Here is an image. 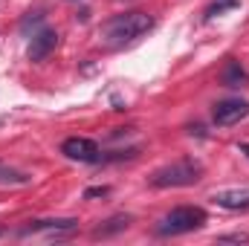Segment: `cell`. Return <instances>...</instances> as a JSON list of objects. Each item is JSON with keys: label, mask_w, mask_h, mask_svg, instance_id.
<instances>
[{"label": "cell", "mask_w": 249, "mask_h": 246, "mask_svg": "<svg viewBox=\"0 0 249 246\" xmlns=\"http://www.w3.org/2000/svg\"><path fill=\"white\" fill-rule=\"evenodd\" d=\"M203 177V165L194 162V159H177L160 171H154L151 185L157 188H183V185H194Z\"/></svg>", "instance_id": "obj_2"}, {"label": "cell", "mask_w": 249, "mask_h": 246, "mask_svg": "<svg viewBox=\"0 0 249 246\" xmlns=\"http://www.w3.org/2000/svg\"><path fill=\"white\" fill-rule=\"evenodd\" d=\"M249 116V102L247 99H223L214 105L212 110V119L217 127H229V124H238L241 119Z\"/></svg>", "instance_id": "obj_5"}, {"label": "cell", "mask_w": 249, "mask_h": 246, "mask_svg": "<svg viewBox=\"0 0 249 246\" xmlns=\"http://www.w3.org/2000/svg\"><path fill=\"white\" fill-rule=\"evenodd\" d=\"M58 47V32L55 29H41V32H35L32 35V44H29V50H26V55H29V61H44V58H50V53Z\"/></svg>", "instance_id": "obj_6"}, {"label": "cell", "mask_w": 249, "mask_h": 246, "mask_svg": "<svg viewBox=\"0 0 249 246\" xmlns=\"http://www.w3.org/2000/svg\"><path fill=\"white\" fill-rule=\"evenodd\" d=\"M238 151H241V154H247V157H249V145H247V142H241V145H238Z\"/></svg>", "instance_id": "obj_14"}, {"label": "cell", "mask_w": 249, "mask_h": 246, "mask_svg": "<svg viewBox=\"0 0 249 246\" xmlns=\"http://www.w3.org/2000/svg\"><path fill=\"white\" fill-rule=\"evenodd\" d=\"M105 194H110V188H107V185H96V188H87V191H84V200H93V197H105Z\"/></svg>", "instance_id": "obj_13"}, {"label": "cell", "mask_w": 249, "mask_h": 246, "mask_svg": "<svg viewBox=\"0 0 249 246\" xmlns=\"http://www.w3.org/2000/svg\"><path fill=\"white\" fill-rule=\"evenodd\" d=\"M226 9H238V0H217V3H212V6L206 9V18H214V15H220V12H226Z\"/></svg>", "instance_id": "obj_11"}, {"label": "cell", "mask_w": 249, "mask_h": 246, "mask_svg": "<svg viewBox=\"0 0 249 246\" xmlns=\"http://www.w3.org/2000/svg\"><path fill=\"white\" fill-rule=\"evenodd\" d=\"M154 23L157 20L148 12H122V15H116V18H110V20L102 23L99 38H102L105 47L119 50V47H127V44L139 41L145 32H151Z\"/></svg>", "instance_id": "obj_1"}, {"label": "cell", "mask_w": 249, "mask_h": 246, "mask_svg": "<svg viewBox=\"0 0 249 246\" xmlns=\"http://www.w3.org/2000/svg\"><path fill=\"white\" fill-rule=\"evenodd\" d=\"M212 203L229 211H247L249 209V188H223L212 194Z\"/></svg>", "instance_id": "obj_7"}, {"label": "cell", "mask_w": 249, "mask_h": 246, "mask_svg": "<svg viewBox=\"0 0 249 246\" xmlns=\"http://www.w3.org/2000/svg\"><path fill=\"white\" fill-rule=\"evenodd\" d=\"M249 81V75H247V70L241 67L238 61H226V67H223V72H220V84H226V87H241V84H247Z\"/></svg>", "instance_id": "obj_9"}, {"label": "cell", "mask_w": 249, "mask_h": 246, "mask_svg": "<svg viewBox=\"0 0 249 246\" xmlns=\"http://www.w3.org/2000/svg\"><path fill=\"white\" fill-rule=\"evenodd\" d=\"M206 226V211L203 209H197V206H180V209H171L162 220H160V226H157V232L160 235H188V232H194V229H203Z\"/></svg>", "instance_id": "obj_3"}, {"label": "cell", "mask_w": 249, "mask_h": 246, "mask_svg": "<svg viewBox=\"0 0 249 246\" xmlns=\"http://www.w3.org/2000/svg\"><path fill=\"white\" fill-rule=\"evenodd\" d=\"M75 217H67V220H35V223H29L20 235H32V232H70V229H75Z\"/></svg>", "instance_id": "obj_8"}, {"label": "cell", "mask_w": 249, "mask_h": 246, "mask_svg": "<svg viewBox=\"0 0 249 246\" xmlns=\"http://www.w3.org/2000/svg\"><path fill=\"white\" fill-rule=\"evenodd\" d=\"M61 154L72 162H102V151L87 136H70L61 142Z\"/></svg>", "instance_id": "obj_4"}, {"label": "cell", "mask_w": 249, "mask_h": 246, "mask_svg": "<svg viewBox=\"0 0 249 246\" xmlns=\"http://www.w3.org/2000/svg\"><path fill=\"white\" fill-rule=\"evenodd\" d=\"M130 226V217L127 214H116V217H110L107 220V226H99L96 232H93V238H110V235H116V232H122Z\"/></svg>", "instance_id": "obj_10"}, {"label": "cell", "mask_w": 249, "mask_h": 246, "mask_svg": "<svg viewBox=\"0 0 249 246\" xmlns=\"http://www.w3.org/2000/svg\"><path fill=\"white\" fill-rule=\"evenodd\" d=\"M220 244H249L247 232H229V235H217Z\"/></svg>", "instance_id": "obj_12"}]
</instances>
